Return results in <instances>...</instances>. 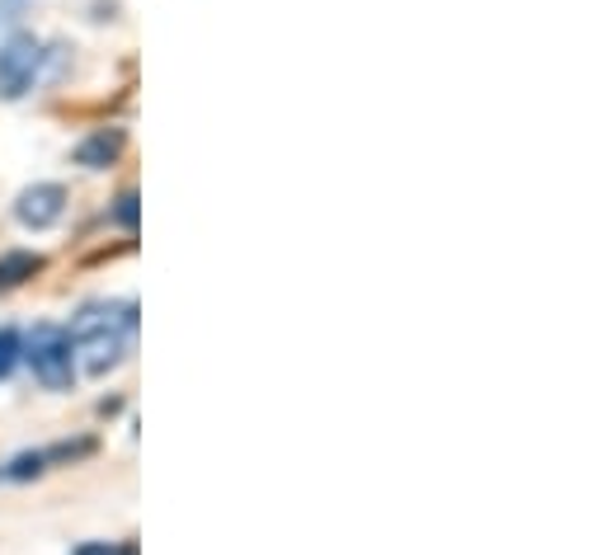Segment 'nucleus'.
I'll list each match as a JSON object with an SVG mask.
<instances>
[{
    "label": "nucleus",
    "instance_id": "obj_7",
    "mask_svg": "<svg viewBox=\"0 0 607 555\" xmlns=\"http://www.w3.org/2000/svg\"><path fill=\"white\" fill-rule=\"evenodd\" d=\"M42 466H48V457H42V452H24V457H14V462L0 466V480H34Z\"/></svg>",
    "mask_w": 607,
    "mask_h": 555
},
{
    "label": "nucleus",
    "instance_id": "obj_1",
    "mask_svg": "<svg viewBox=\"0 0 607 555\" xmlns=\"http://www.w3.org/2000/svg\"><path fill=\"white\" fill-rule=\"evenodd\" d=\"M137 330V306H85L76 325H71V353L80 358V367L90 377H104L109 367H118L127 335Z\"/></svg>",
    "mask_w": 607,
    "mask_h": 555
},
{
    "label": "nucleus",
    "instance_id": "obj_8",
    "mask_svg": "<svg viewBox=\"0 0 607 555\" xmlns=\"http://www.w3.org/2000/svg\"><path fill=\"white\" fill-rule=\"evenodd\" d=\"M20 335L14 330H0V377H10L14 373V363H20Z\"/></svg>",
    "mask_w": 607,
    "mask_h": 555
},
{
    "label": "nucleus",
    "instance_id": "obj_6",
    "mask_svg": "<svg viewBox=\"0 0 607 555\" xmlns=\"http://www.w3.org/2000/svg\"><path fill=\"white\" fill-rule=\"evenodd\" d=\"M38 268H42V260H38V254H28V250L5 254V260H0V292L20 288V282H24V278H34Z\"/></svg>",
    "mask_w": 607,
    "mask_h": 555
},
{
    "label": "nucleus",
    "instance_id": "obj_11",
    "mask_svg": "<svg viewBox=\"0 0 607 555\" xmlns=\"http://www.w3.org/2000/svg\"><path fill=\"white\" fill-rule=\"evenodd\" d=\"M14 5H24V0H0V10L5 14H14Z\"/></svg>",
    "mask_w": 607,
    "mask_h": 555
},
{
    "label": "nucleus",
    "instance_id": "obj_3",
    "mask_svg": "<svg viewBox=\"0 0 607 555\" xmlns=\"http://www.w3.org/2000/svg\"><path fill=\"white\" fill-rule=\"evenodd\" d=\"M42 66V42L34 34H14L0 48V99H20L24 90H34Z\"/></svg>",
    "mask_w": 607,
    "mask_h": 555
},
{
    "label": "nucleus",
    "instance_id": "obj_9",
    "mask_svg": "<svg viewBox=\"0 0 607 555\" xmlns=\"http://www.w3.org/2000/svg\"><path fill=\"white\" fill-rule=\"evenodd\" d=\"M113 222L127 226V231H137V193H123L118 207H113Z\"/></svg>",
    "mask_w": 607,
    "mask_h": 555
},
{
    "label": "nucleus",
    "instance_id": "obj_2",
    "mask_svg": "<svg viewBox=\"0 0 607 555\" xmlns=\"http://www.w3.org/2000/svg\"><path fill=\"white\" fill-rule=\"evenodd\" d=\"M24 358L34 367V377L52 391H66L76 381V353H71V335L62 325H48V320L34 325V335L24 344Z\"/></svg>",
    "mask_w": 607,
    "mask_h": 555
},
{
    "label": "nucleus",
    "instance_id": "obj_4",
    "mask_svg": "<svg viewBox=\"0 0 607 555\" xmlns=\"http://www.w3.org/2000/svg\"><path fill=\"white\" fill-rule=\"evenodd\" d=\"M66 212V189L62 184H34V189L20 193V203H14V217L24 226H34V231H48V226L62 222Z\"/></svg>",
    "mask_w": 607,
    "mask_h": 555
},
{
    "label": "nucleus",
    "instance_id": "obj_10",
    "mask_svg": "<svg viewBox=\"0 0 607 555\" xmlns=\"http://www.w3.org/2000/svg\"><path fill=\"white\" fill-rule=\"evenodd\" d=\"M71 555H137V546H113V542H85Z\"/></svg>",
    "mask_w": 607,
    "mask_h": 555
},
{
    "label": "nucleus",
    "instance_id": "obj_5",
    "mask_svg": "<svg viewBox=\"0 0 607 555\" xmlns=\"http://www.w3.org/2000/svg\"><path fill=\"white\" fill-rule=\"evenodd\" d=\"M118 151H123V133H118V127H104V133L85 137L80 147H76V165H85V169H104V165L118 161Z\"/></svg>",
    "mask_w": 607,
    "mask_h": 555
}]
</instances>
